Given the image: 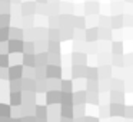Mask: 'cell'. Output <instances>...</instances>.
<instances>
[{
    "mask_svg": "<svg viewBox=\"0 0 133 122\" xmlns=\"http://www.w3.org/2000/svg\"><path fill=\"white\" fill-rule=\"evenodd\" d=\"M7 115H9V108L0 105V116H7Z\"/></svg>",
    "mask_w": 133,
    "mask_h": 122,
    "instance_id": "5b68a950",
    "label": "cell"
},
{
    "mask_svg": "<svg viewBox=\"0 0 133 122\" xmlns=\"http://www.w3.org/2000/svg\"><path fill=\"white\" fill-rule=\"evenodd\" d=\"M20 73H22V68L20 66H15V68H12L10 69V78H17V76H20Z\"/></svg>",
    "mask_w": 133,
    "mask_h": 122,
    "instance_id": "7a4b0ae2",
    "label": "cell"
},
{
    "mask_svg": "<svg viewBox=\"0 0 133 122\" xmlns=\"http://www.w3.org/2000/svg\"><path fill=\"white\" fill-rule=\"evenodd\" d=\"M10 52H20L22 50V42L20 40H10Z\"/></svg>",
    "mask_w": 133,
    "mask_h": 122,
    "instance_id": "6da1fadb",
    "label": "cell"
},
{
    "mask_svg": "<svg viewBox=\"0 0 133 122\" xmlns=\"http://www.w3.org/2000/svg\"><path fill=\"white\" fill-rule=\"evenodd\" d=\"M7 33H9V30H7L6 27H4V29H0V42H2V40H7V38H9Z\"/></svg>",
    "mask_w": 133,
    "mask_h": 122,
    "instance_id": "3957f363",
    "label": "cell"
},
{
    "mask_svg": "<svg viewBox=\"0 0 133 122\" xmlns=\"http://www.w3.org/2000/svg\"><path fill=\"white\" fill-rule=\"evenodd\" d=\"M12 103L13 105H19V103H20V95H19L17 92H16V96H15V93H12Z\"/></svg>",
    "mask_w": 133,
    "mask_h": 122,
    "instance_id": "277c9868",
    "label": "cell"
}]
</instances>
